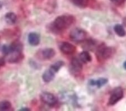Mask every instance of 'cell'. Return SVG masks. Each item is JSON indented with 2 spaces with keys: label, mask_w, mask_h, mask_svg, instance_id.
<instances>
[{
  "label": "cell",
  "mask_w": 126,
  "mask_h": 111,
  "mask_svg": "<svg viewBox=\"0 0 126 111\" xmlns=\"http://www.w3.org/2000/svg\"><path fill=\"white\" fill-rule=\"evenodd\" d=\"M40 98L44 104L48 106H54L58 103V99L55 95L49 92H43L40 94Z\"/></svg>",
  "instance_id": "5"
},
{
  "label": "cell",
  "mask_w": 126,
  "mask_h": 111,
  "mask_svg": "<svg viewBox=\"0 0 126 111\" xmlns=\"http://www.w3.org/2000/svg\"><path fill=\"white\" fill-rule=\"evenodd\" d=\"M87 34L86 31L80 28H75L70 32V37L71 40L76 42H84L86 39Z\"/></svg>",
  "instance_id": "3"
},
{
  "label": "cell",
  "mask_w": 126,
  "mask_h": 111,
  "mask_svg": "<svg viewBox=\"0 0 126 111\" xmlns=\"http://www.w3.org/2000/svg\"><path fill=\"white\" fill-rule=\"evenodd\" d=\"M115 50L111 47H107L105 44H101L97 48L96 52V58L98 61L103 62L109 59L113 55Z\"/></svg>",
  "instance_id": "2"
},
{
  "label": "cell",
  "mask_w": 126,
  "mask_h": 111,
  "mask_svg": "<svg viewBox=\"0 0 126 111\" xmlns=\"http://www.w3.org/2000/svg\"><path fill=\"white\" fill-rule=\"evenodd\" d=\"M114 30L118 35L119 37H125L126 34V32L125 31V29L122 25L121 24H116L114 26Z\"/></svg>",
  "instance_id": "16"
},
{
  "label": "cell",
  "mask_w": 126,
  "mask_h": 111,
  "mask_svg": "<svg viewBox=\"0 0 126 111\" xmlns=\"http://www.w3.org/2000/svg\"><path fill=\"white\" fill-rule=\"evenodd\" d=\"M55 72L49 68V69L47 70L43 74V80L47 83L49 82L54 79V77H55Z\"/></svg>",
  "instance_id": "11"
},
{
  "label": "cell",
  "mask_w": 126,
  "mask_h": 111,
  "mask_svg": "<svg viewBox=\"0 0 126 111\" xmlns=\"http://www.w3.org/2000/svg\"><path fill=\"white\" fill-rule=\"evenodd\" d=\"M108 81V80L107 79L101 78L98 79L96 80L94 79L90 80V81H89V84L91 86H96L98 88H100L102 87L103 86L105 85L107 83Z\"/></svg>",
  "instance_id": "13"
},
{
  "label": "cell",
  "mask_w": 126,
  "mask_h": 111,
  "mask_svg": "<svg viewBox=\"0 0 126 111\" xmlns=\"http://www.w3.org/2000/svg\"><path fill=\"white\" fill-rule=\"evenodd\" d=\"M11 103L8 100H2L0 102V111H8L11 108Z\"/></svg>",
  "instance_id": "18"
},
{
  "label": "cell",
  "mask_w": 126,
  "mask_h": 111,
  "mask_svg": "<svg viewBox=\"0 0 126 111\" xmlns=\"http://www.w3.org/2000/svg\"><path fill=\"white\" fill-rule=\"evenodd\" d=\"M28 42L30 45L36 46H38L40 43V36L38 34L32 32L30 33L28 35Z\"/></svg>",
  "instance_id": "10"
},
{
  "label": "cell",
  "mask_w": 126,
  "mask_h": 111,
  "mask_svg": "<svg viewBox=\"0 0 126 111\" xmlns=\"http://www.w3.org/2000/svg\"><path fill=\"white\" fill-rule=\"evenodd\" d=\"M2 4H1V2H0V9H1V8H2Z\"/></svg>",
  "instance_id": "24"
},
{
  "label": "cell",
  "mask_w": 126,
  "mask_h": 111,
  "mask_svg": "<svg viewBox=\"0 0 126 111\" xmlns=\"http://www.w3.org/2000/svg\"><path fill=\"white\" fill-rule=\"evenodd\" d=\"M85 49H92L94 48V47H95V42L93 41L92 40H89L85 42V46H83Z\"/></svg>",
  "instance_id": "20"
},
{
  "label": "cell",
  "mask_w": 126,
  "mask_h": 111,
  "mask_svg": "<svg viewBox=\"0 0 126 111\" xmlns=\"http://www.w3.org/2000/svg\"><path fill=\"white\" fill-rule=\"evenodd\" d=\"M72 1L75 5L81 8L87 7L90 3V0H72Z\"/></svg>",
  "instance_id": "17"
},
{
  "label": "cell",
  "mask_w": 126,
  "mask_h": 111,
  "mask_svg": "<svg viewBox=\"0 0 126 111\" xmlns=\"http://www.w3.org/2000/svg\"><path fill=\"white\" fill-rule=\"evenodd\" d=\"M9 55H10V57L8 59V61L11 63L21 62L24 58V56L22 52H13L10 53Z\"/></svg>",
  "instance_id": "8"
},
{
  "label": "cell",
  "mask_w": 126,
  "mask_h": 111,
  "mask_svg": "<svg viewBox=\"0 0 126 111\" xmlns=\"http://www.w3.org/2000/svg\"><path fill=\"white\" fill-rule=\"evenodd\" d=\"M60 49L63 53L66 54H72L76 50V48L74 45L66 42H62L60 44Z\"/></svg>",
  "instance_id": "6"
},
{
  "label": "cell",
  "mask_w": 126,
  "mask_h": 111,
  "mask_svg": "<svg viewBox=\"0 0 126 111\" xmlns=\"http://www.w3.org/2000/svg\"><path fill=\"white\" fill-rule=\"evenodd\" d=\"M56 52L53 48H47L42 51V56L45 60H50L55 56Z\"/></svg>",
  "instance_id": "12"
},
{
  "label": "cell",
  "mask_w": 126,
  "mask_h": 111,
  "mask_svg": "<svg viewBox=\"0 0 126 111\" xmlns=\"http://www.w3.org/2000/svg\"><path fill=\"white\" fill-rule=\"evenodd\" d=\"M110 1L114 3L117 4V5H121L126 1V0H110Z\"/></svg>",
  "instance_id": "21"
},
{
  "label": "cell",
  "mask_w": 126,
  "mask_h": 111,
  "mask_svg": "<svg viewBox=\"0 0 126 111\" xmlns=\"http://www.w3.org/2000/svg\"><path fill=\"white\" fill-rule=\"evenodd\" d=\"M20 111H30V109L28 108H22L21 109H20L19 110Z\"/></svg>",
  "instance_id": "22"
},
{
  "label": "cell",
  "mask_w": 126,
  "mask_h": 111,
  "mask_svg": "<svg viewBox=\"0 0 126 111\" xmlns=\"http://www.w3.org/2000/svg\"><path fill=\"white\" fill-rule=\"evenodd\" d=\"M76 19L72 15L59 16L54 20L53 28L57 31L65 30L75 23Z\"/></svg>",
  "instance_id": "1"
},
{
  "label": "cell",
  "mask_w": 126,
  "mask_h": 111,
  "mask_svg": "<svg viewBox=\"0 0 126 111\" xmlns=\"http://www.w3.org/2000/svg\"><path fill=\"white\" fill-rule=\"evenodd\" d=\"M124 92L121 87H117L114 89L111 93L110 98L108 100V105L113 106L115 105L120 100L123 98Z\"/></svg>",
  "instance_id": "4"
},
{
  "label": "cell",
  "mask_w": 126,
  "mask_h": 111,
  "mask_svg": "<svg viewBox=\"0 0 126 111\" xmlns=\"http://www.w3.org/2000/svg\"><path fill=\"white\" fill-rule=\"evenodd\" d=\"M82 62L80 59L77 58H73L71 62V70L73 73L79 74L82 69Z\"/></svg>",
  "instance_id": "7"
},
{
  "label": "cell",
  "mask_w": 126,
  "mask_h": 111,
  "mask_svg": "<svg viewBox=\"0 0 126 111\" xmlns=\"http://www.w3.org/2000/svg\"><path fill=\"white\" fill-rule=\"evenodd\" d=\"M64 63L63 61H58L55 62L54 64H52V65L50 66V68L55 73H57V72L60 70V68H61L62 66H64Z\"/></svg>",
  "instance_id": "19"
},
{
  "label": "cell",
  "mask_w": 126,
  "mask_h": 111,
  "mask_svg": "<svg viewBox=\"0 0 126 111\" xmlns=\"http://www.w3.org/2000/svg\"><path fill=\"white\" fill-rule=\"evenodd\" d=\"M9 47L10 53H13V52H22V50L23 49V44L19 40L14 41L9 46Z\"/></svg>",
  "instance_id": "9"
},
{
  "label": "cell",
  "mask_w": 126,
  "mask_h": 111,
  "mask_svg": "<svg viewBox=\"0 0 126 111\" xmlns=\"http://www.w3.org/2000/svg\"><path fill=\"white\" fill-rule=\"evenodd\" d=\"M79 59L82 63H87L91 61L92 57L88 52L84 51L79 54Z\"/></svg>",
  "instance_id": "15"
},
{
  "label": "cell",
  "mask_w": 126,
  "mask_h": 111,
  "mask_svg": "<svg viewBox=\"0 0 126 111\" xmlns=\"http://www.w3.org/2000/svg\"><path fill=\"white\" fill-rule=\"evenodd\" d=\"M17 16L16 14L12 12H10L6 14L5 16V20L6 23L9 25H14L17 21Z\"/></svg>",
  "instance_id": "14"
},
{
  "label": "cell",
  "mask_w": 126,
  "mask_h": 111,
  "mask_svg": "<svg viewBox=\"0 0 126 111\" xmlns=\"http://www.w3.org/2000/svg\"><path fill=\"white\" fill-rule=\"evenodd\" d=\"M123 67H124V68H125V70H126V61H125V62H124Z\"/></svg>",
  "instance_id": "23"
}]
</instances>
